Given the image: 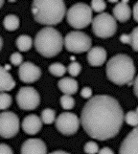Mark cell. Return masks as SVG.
Wrapping results in <instances>:
<instances>
[{
    "mask_svg": "<svg viewBox=\"0 0 138 154\" xmlns=\"http://www.w3.org/2000/svg\"><path fill=\"white\" fill-rule=\"evenodd\" d=\"M124 120V111L118 100L108 95H97L89 99L81 115V124L84 131L99 141L115 137Z\"/></svg>",
    "mask_w": 138,
    "mask_h": 154,
    "instance_id": "cell-1",
    "label": "cell"
},
{
    "mask_svg": "<svg viewBox=\"0 0 138 154\" xmlns=\"http://www.w3.org/2000/svg\"><path fill=\"white\" fill-rule=\"evenodd\" d=\"M32 13L36 22L51 27L63 19L66 6L61 0H35L32 3Z\"/></svg>",
    "mask_w": 138,
    "mask_h": 154,
    "instance_id": "cell-2",
    "label": "cell"
},
{
    "mask_svg": "<svg viewBox=\"0 0 138 154\" xmlns=\"http://www.w3.org/2000/svg\"><path fill=\"white\" fill-rule=\"evenodd\" d=\"M105 71L111 82L117 85H123L133 81L135 66L130 57L125 54H118L108 61Z\"/></svg>",
    "mask_w": 138,
    "mask_h": 154,
    "instance_id": "cell-3",
    "label": "cell"
},
{
    "mask_svg": "<svg viewBox=\"0 0 138 154\" xmlns=\"http://www.w3.org/2000/svg\"><path fill=\"white\" fill-rule=\"evenodd\" d=\"M34 44L36 50L45 57H56L64 45V38L53 27H45L36 34Z\"/></svg>",
    "mask_w": 138,
    "mask_h": 154,
    "instance_id": "cell-4",
    "label": "cell"
},
{
    "mask_svg": "<svg viewBox=\"0 0 138 154\" xmlns=\"http://www.w3.org/2000/svg\"><path fill=\"white\" fill-rule=\"evenodd\" d=\"M68 24L75 29H83L92 23V9L86 3H76L66 13Z\"/></svg>",
    "mask_w": 138,
    "mask_h": 154,
    "instance_id": "cell-5",
    "label": "cell"
},
{
    "mask_svg": "<svg viewBox=\"0 0 138 154\" xmlns=\"http://www.w3.org/2000/svg\"><path fill=\"white\" fill-rule=\"evenodd\" d=\"M92 31L94 35L98 38H110L117 31V21L109 14L102 13L93 18Z\"/></svg>",
    "mask_w": 138,
    "mask_h": 154,
    "instance_id": "cell-6",
    "label": "cell"
},
{
    "mask_svg": "<svg viewBox=\"0 0 138 154\" xmlns=\"http://www.w3.org/2000/svg\"><path fill=\"white\" fill-rule=\"evenodd\" d=\"M92 40L86 34L80 31H72L64 38V46L67 51L75 54L87 52L92 48Z\"/></svg>",
    "mask_w": 138,
    "mask_h": 154,
    "instance_id": "cell-7",
    "label": "cell"
},
{
    "mask_svg": "<svg viewBox=\"0 0 138 154\" xmlns=\"http://www.w3.org/2000/svg\"><path fill=\"white\" fill-rule=\"evenodd\" d=\"M19 131L18 116L12 111H4L0 113V136L9 139L13 138Z\"/></svg>",
    "mask_w": 138,
    "mask_h": 154,
    "instance_id": "cell-8",
    "label": "cell"
},
{
    "mask_svg": "<svg viewBox=\"0 0 138 154\" xmlns=\"http://www.w3.org/2000/svg\"><path fill=\"white\" fill-rule=\"evenodd\" d=\"M17 103L21 109L34 110L40 103L39 94L34 87H21L17 95Z\"/></svg>",
    "mask_w": 138,
    "mask_h": 154,
    "instance_id": "cell-9",
    "label": "cell"
},
{
    "mask_svg": "<svg viewBox=\"0 0 138 154\" xmlns=\"http://www.w3.org/2000/svg\"><path fill=\"white\" fill-rule=\"evenodd\" d=\"M56 127L63 135H73L80 127L79 117L71 112H63L56 119Z\"/></svg>",
    "mask_w": 138,
    "mask_h": 154,
    "instance_id": "cell-10",
    "label": "cell"
},
{
    "mask_svg": "<svg viewBox=\"0 0 138 154\" xmlns=\"http://www.w3.org/2000/svg\"><path fill=\"white\" fill-rule=\"evenodd\" d=\"M18 76L21 82L25 83H33L39 79L41 76V70L34 63L26 61L19 66Z\"/></svg>",
    "mask_w": 138,
    "mask_h": 154,
    "instance_id": "cell-11",
    "label": "cell"
},
{
    "mask_svg": "<svg viewBox=\"0 0 138 154\" xmlns=\"http://www.w3.org/2000/svg\"><path fill=\"white\" fill-rule=\"evenodd\" d=\"M119 154H138V126L134 127L122 142Z\"/></svg>",
    "mask_w": 138,
    "mask_h": 154,
    "instance_id": "cell-12",
    "label": "cell"
},
{
    "mask_svg": "<svg viewBox=\"0 0 138 154\" xmlns=\"http://www.w3.org/2000/svg\"><path fill=\"white\" fill-rule=\"evenodd\" d=\"M21 154H47V146L40 139H28L21 146Z\"/></svg>",
    "mask_w": 138,
    "mask_h": 154,
    "instance_id": "cell-13",
    "label": "cell"
},
{
    "mask_svg": "<svg viewBox=\"0 0 138 154\" xmlns=\"http://www.w3.org/2000/svg\"><path fill=\"white\" fill-rule=\"evenodd\" d=\"M42 124L43 123H42L41 118H39L36 114H31L26 116L23 119L21 126H22V129L25 133L29 135H36L40 131Z\"/></svg>",
    "mask_w": 138,
    "mask_h": 154,
    "instance_id": "cell-14",
    "label": "cell"
},
{
    "mask_svg": "<svg viewBox=\"0 0 138 154\" xmlns=\"http://www.w3.org/2000/svg\"><path fill=\"white\" fill-rule=\"evenodd\" d=\"M107 60V51L103 47L95 46L88 51L87 61L92 66H101Z\"/></svg>",
    "mask_w": 138,
    "mask_h": 154,
    "instance_id": "cell-15",
    "label": "cell"
},
{
    "mask_svg": "<svg viewBox=\"0 0 138 154\" xmlns=\"http://www.w3.org/2000/svg\"><path fill=\"white\" fill-rule=\"evenodd\" d=\"M130 15L131 10L128 5V1H126V0L117 3L113 8V17L116 19V21L126 22L127 20L130 18Z\"/></svg>",
    "mask_w": 138,
    "mask_h": 154,
    "instance_id": "cell-16",
    "label": "cell"
},
{
    "mask_svg": "<svg viewBox=\"0 0 138 154\" xmlns=\"http://www.w3.org/2000/svg\"><path fill=\"white\" fill-rule=\"evenodd\" d=\"M58 86L60 90L64 93V95H74L76 94L79 89L78 82L73 78H62L58 82Z\"/></svg>",
    "mask_w": 138,
    "mask_h": 154,
    "instance_id": "cell-17",
    "label": "cell"
},
{
    "mask_svg": "<svg viewBox=\"0 0 138 154\" xmlns=\"http://www.w3.org/2000/svg\"><path fill=\"white\" fill-rule=\"evenodd\" d=\"M15 86V82L12 75L0 65V92H7L13 90Z\"/></svg>",
    "mask_w": 138,
    "mask_h": 154,
    "instance_id": "cell-18",
    "label": "cell"
},
{
    "mask_svg": "<svg viewBox=\"0 0 138 154\" xmlns=\"http://www.w3.org/2000/svg\"><path fill=\"white\" fill-rule=\"evenodd\" d=\"M19 24V18L15 14H7L3 20V25L7 31H15L18 29Z\"/></svg>",
    "mask_w": 138,
    "mask_h": 154,
    "instance_id": "cell-19",
    "label": "cell"
},
{
    "mask_svg": "<svg viewBox=\"0 0 138 154\" xmlns=\"http://www.w3.org/2000/svg\"><path fill=\"white\" fill-rule=\"evenodd\" d=\"M33 39L27 35H21L17 39V47L21 52H27L32 48Z\"/></svg>",
    "mask_w": 138,
    "mask_h": 154,
    "instance_id": "cell-20",
    "label": "cell"
},
{
    "mask_svg": "<svg viewBox=\"0 0 138 154\" xmlns=\"http://www.w3.org/2000/svg\"><path fill=\"white\" fill-rule=\"evenodd\" d=\"M41 121L45 125H51L56 122V112L51 108H45L41 112Z\"/></svg>",
    "mask_w": 138,
    "mask_h": 154,
    "instance_id": "cell-21",
    "label": "cell"
},
{
    "mask_svg": "<svg viewBox=\"0 0 138 154\" xmlns=\"http://www.w3.org/2000/svg\"><path fill=\"white\" fill-rule=\"evenodd\" d=\"M49 72L56 77H62L67 71V68L60 62H56L51 64L48 68Z\"/></svg>",
    "mask_w": 138,
    "mask_h": 154,
    "instance_id": "cell-22",
    "label": "cell"
},
{
    "mask_svg": "<svg viewBox=\"0 0 138 154\" xmlns=\"http://www.w3.org/2000/svg\"><path fill=\"white\" fill-rule=\"evenodd\" d=\"M61 105L63 109L71 110L75 106V100L70 95H63L61 98Z\"/></svg>",
    "mask_w": 138,
    "mask_h": 154,
    "instance_id": "cell-23",
    "label": "cell"
},
{
    "mask_svg": "<svg viewBox=\"0 0 138 154\" xmlns=\"http://www.w3.org/2000/svg\"><path fill=\"white\" fill-rule=\"evenodd\" d=\"M125 121L126 123L130 126H138V114L136 111H129L128 113L125 115Z\"/></svg>",
    "mask_w": 138,
    "mask_h": 154,
    "instance_id": "cell-24",
    "label": "cell"
},
{
    "mask_svg": "<svg viewBox=\"0 0 138 154\" xmlns=\"http://www.w3.org/2000/svg\"><path fill=\"white\" fill-rule=\"evenodd\" d=\"M12 97L7 93H0V110H6L12 104Z\"/></svg>",
    "mask_w": 138,
    "mask_h": 154,
    "instance_id": "cell-25",
    "label": "cell"
},
{
    "mask_svg": "<svg viewBox=\"0 0 138 154\" xmlns=\"http://www.w3.org/2000/svg\"><path fill=\"white\" fill-rule=\"evenodd\" d=\"M90 7L94 12L102 14L105 9L107 8V3L105 1H102V0H93V1H91V4H90Z\"/></svg>",
    "mask_w": 138,
    "mask_h": 154,
    "instance_id": "cell-26",
    "label": "cell"
},
{
    "mask_svg": "<svg viewBox=\"0 0 138 154\" xmlns=\"http://www.w3.org/2000/svg\"><path fill=\"white\" fill-rule=\"evenodd\" d=\"M67 71H68V73L70 74L72 77H77L79 74L81 73V71H82V66H81V64H80L79 62L73 61V62H71L70 64L68 65Z\"/></svg>",
    "mask_w": 138,
    "mask_h": 154,
    "instance_id": "cell-27",
    "label": "cell"
},
{
    "mask_svg": "<svg viewBox=\"0 0 138 154\" xmlns=\"http://www.w3.org/2000/svg\"><path fill=\"white\" fill-rule=\"evenodd\" d=\"M83 150L87 154H96L99 152V146L95 142L90 141V142H87L86 144L84 145Z\"/></svg>",
    "mask_w": 138,
    "mask_h": 154,
    "instance_id": "cell-28",
    "label": "cell"
},
{
    "mask_svg": "<svg viewBox=\"0 0 138 154\" xmlns=\"http://www.w3.org/2000/svg\"><path fill=\"white\" fill-rule=\"evenodd\" d=\"M10 61L12 62L13 65L20 66L23 63V57H22V55L20 54V53L15 52V53H14V54L11 55Z\"/></svg>",
    "mask_w": 138,
    "mask_h": 154,
    "instance_id": "cell-29",
    "label": "cell"
},
{
    "mask_svg": "<svg viewBox=\"0 0 138 154\" xmlns=\"http://www.w3.org/2000/svg\"><path fill=\"white\" fill-rule=\"evenodd\" d=\"M130 36H131V47L132 49L134 51L138 52V27L134 28L132 30L131 34H130Z\"/></svg>",
    "mask_w": 138,
    "mask_h": 154,
    "instance_id": "cell-30",
    "label": "cell"
},
{
    "mask_svg": "<svg viewBox=\"0 0 138 154\" xmlns=\"http://www.w3.org/2000/svg\"><path fill=\"white\" fill-rule=\"evenodd\" d=\"M81 96L84 99H91L92 90L90 87H83L81 90Z\"/></svg>",
    "mask_w": 138,
    "mask_h": 154,
    "instance_id": "cell-31",
    "label": "cell"
},
{
    "mask_svg": "<svg viewBox=\"0 0 138 154\" xmlns=\"http://www.w3.org/2000/svg\"><path fill=\"white\" fill-rule=\"evenodd\" d=\"M0 154H14L13 149L6 144H0Z\"/></svg>",
    "mask_w": 138,
    "mask_h": 154,
    "instance_id": "cell-32",
    "label": "cell"
},
{
    "mask_svg": "<svg viewBox=\"0 0 138 154\" xmlns=\"http://www.w3.org/2000/svg\"><path fill=\"white\" fill-rule=\"evenodd\" d=\"M120 41L122 43H128L130 44L131 43V36L130 35H127V34H123L120 36Z\"/></svg>",
    "mask_w": 138,
    "mask_h": 154,
    "instance_id": "cell-33",
    "label": "cell"
},
{
    "mask_svg": "<svg viewBox=\"0 0 138 154\" xmlns=\"http://www.w3.org/2000/svg\"><path fill=\"white\" fill-rule=\"evenodd\" d=\"M132 14H133L134 20L138 22V1L134 4L133 9H132Z\"/></svg>",
    "mask_w": 138,
    "mask_h": 154,
    "instance_id": "cell-34",
    "label": "cell"
},
{
    "mask_svg": "<svg viewBox=\"0 0 138 154\" xmlns=\"http://www.w3.org/2000/svg\"><path fill=\"white\" fill-rule=\"evenodd\" d=\"M98 154H114V152L109 147H103L102 149L99 150Z\"/></svg>",
    "mask_w": 138,
    "mask_h": 154,
    "instance_id": "cell-35",
    "label": "cell"
},
{
    "mask_svg": "<svg viewBox=\"0 0 138 154\" xmlns=\"http://www.w3.org/2000/svg\"><path fill=\"white\" fill-rule=\"evenodd\" d=\"M133 92L135 94V96L138 98V76L135 78L134 82H133Z\"/></svg>",
    "mask_w": 138,
    "mask_h": 154,
    "instance_id": "cell-36",
    "label": "cell"
},
{
    "mask_svg": "<svg viewBox=\"0 0 138 154\" xmlns=\"http://www.w3.org/2000/svg\"><path fill=\"white\" fill-rule=\"evenodd\" d=\"M50 154H70V153H68L66 151H62V150H56V151L51 152Z\"/></svg>",
    "mask_w": 138,
    "mask_h": 154,
    "instance_id": "cell-37",
    "label": "cell"
},
{
    "mask_svg": "<svg viewBox=\"0 0 138 154\" xmlns=\"http://www.w3.org/2000/svg\"><path fill=\"white\" fill-rule=\"evenodd\" d=\"M2 46H3V39L1 36H0V50L2 49Z\"/></svg>",
    "mask_w": 138,
    "mask_h": 154,
    "instance_id": "cell-38",
    "label": "cell"
},
{
    "mask_svg": "<svg viewBox=\"0 0 138 154\" xmlns=\"http://www.w3.org/2000/svg\"><path fill=\"white\" fill-rule=\"evenodd\" d=\"M4 68H5V69H6V70L8 71V70H9V69H11V66L7 64V65H5V66H4Z\"/></svg>",
    "mask_w": 138,
    "mask_h": 154,
    "instance_id": "cell-39",
    "label": "cell"
},
{
    "mask_svg": "<svg viewBox=\"0 0 138 154\" xmlns=\"http://www.w3.org/2000/svg\"><path fill=\"white\" fill-rule=\"evenodd\" d=\"M4 5V1L3 0H0V9H1V7Z\"/></svg>",
    "mask_w": 138,
    "mask_h": 154,
    "instance_id": "cell-40",
    "label": "cell"
},
{
    "mask_svg": "<svg viewBox=\"0 0 138 154\" xmlns=\"http://www.w3.org/2000/svg\"><path fill=\"white\" fill-rule=\"evenodd\" d=\"M136 113H137V114H138V107H137V108H136Z\"/></svg>",
    "mask_w": 138,
    "mask_h": 154,
    "instance_id": "cell-41",
    "label": "cell"
}]
</instances>
